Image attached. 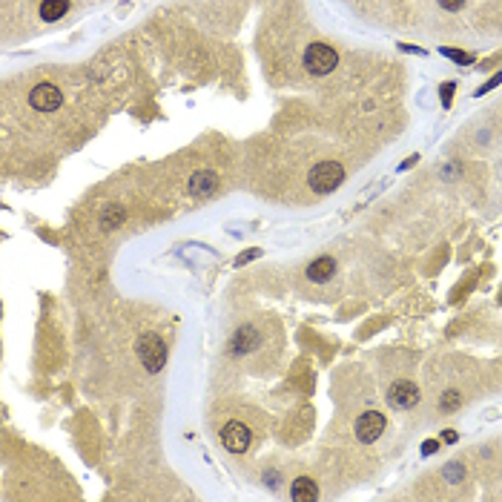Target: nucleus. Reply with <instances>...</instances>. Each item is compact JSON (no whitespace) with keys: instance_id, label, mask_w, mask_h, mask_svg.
<instances>
[{"instance_id":"nucleus-13","label":"nucleus","mask_w":502,"mask_h":502,"mask_svg":"<svg viewBox=\"0 0 502 502\" xmlns=\"http://www.w3.org/2000/svg\"><path fill=\"white\" fill-rule=\"evenodd\" d=\"M459 402H462V396L456 393V391H448L445 396H442V411H454V408H459Z\"/></svg>"},{"instance_id":"nucleus-2","label":"nucleus","mask_w":502,"mask_h":502,"mask_svg":"<svg viewBox=\"0 0 502 502\" xmlns=\"http://www.w3.org/2000/svg\"><path fill=\"white\" fill-rule=\"evenodd\" d=\"M342 181H344V167L339 161H319L310 169V178H307L313 192H333Z\"/></svg>"},{"instance_id":"nucleus-10","label":"nucleus","mask_w":502,"mask_h":502,"mask_svg":"<svg viewBox=\"0 0 502 502\" xmlns=\"http://www.w3.org/2000/svg\"><path fill=\"white\" fill-rule=\"evenodd\" d=\"M333 273H336V261L327 259V256L324 259H316L310 267H307V279H310V281H327Z\"/></svg>"},{"instance_id":"nucleus-9","label":"nucleus","mask_w":502,"mask_h":502,"mask_svg":"<svg viewBox=\"0 0 502 502\" xmlns=\"http://www.w3.org/2000/svg\"><path fill=\"white\" fill-rule=\"evenodd\" d=\"M256 347H259V333L253 331V327H241V331L236 333V339H233V353L241 356V353L256 351Z\"/></svg>"},{"instance_id":"nucleus-4","label":"nucleus","mask_w":502,"mask_h":502,"mask_svg":"<svg viewBox=\"0 0 502 502\" xmlns=\"http://www.w3.org/2000/svg\"><path fill=\"white\" fill-rule=\"evenodd\" d=\"M29 104H32V109H37V112H55L57 106L64 104V95H61V89L52 86V84H37V86L29 92Z\"/></svg>"},{"instance_id":"nucleus-19","label":"nucleus","mask_w":502,"mask_h":502,"mask_svg":"<svg viewBox=\"0 0 502 502\" xmlns=\"http://www.w3.org/2000/svg\"><path fill=\"white\" fill-rule=\"evenodd\" d=\"M442 436H445V442H456V431H445Z\"/></svg>"},{"instance_id":"nucleus-6","label":"nucleus","mask_w":502,"mask_h":502,"mask_svg":"<svg viewBox=\"0 0 502 502\" xmlns=\"http://www.w3.org/2000/svg\"><path fill=\"white\" fill-rule=\"evenodd\" d=\"M384 425H388V422H384V413L368 411V413H362L356 419V436L362 442H376L382 436V431H384Z\"/></svg>"},{"instance_id":"nucleus-3","label":"nucleus","mask_w":502,"mask_h":502,"mask_svg":"<svg viewBox=\"0 0 502 502\" xmlns=\"http://www.w3.org/2000/svg\"><path fill=\"white\" fill-rule=\"evenodd\" d=\"M336 64H339V55H336L333 46H327V44H310V46L304 49V69L307 72L327 75V72L336 69Z\"/></svg>"},{"instance_id":"nucleus-5","label":"nucleus","mask_w":502,"mask_h":502,"mask_svg":"<svg viewBox=\"0 0 502 502\" xmlns=\"http://www.w3.org/2000/svg\"><path fill=\"white\" fill-rule=\"evenodd\" d=\"M221 445L233 454H244L250 448V428L241 422H227L221 428Z\"/></svg>"},{"instance_id":"nucleus-18","label":"nucleus","mask_w":502,"mask_h":502,"mask_svg":"<svg viewBox=\"0 0 502 502\" xmlns=\"http://www.w3.org/2000/svg\"><path fill=\"white\" fill-rule=\"evenodd\" d=\"M436 448H439V445H436V442H425V445H422V454H434Z\"/></svg>"},{"instance_id":"nucleus-15","label":"nucleus","mask_w":502,"mask_h":502,"mask_svg":"<svg viewBox=\"0 0 502 502\" xmlns=\"http://www.w3.org/2000/svg\"><path fill=\"white\" fill-rule=\"evenodd\" d=\"M439 3H442V9L456 12V9H462V6H465V0H439Z\"/></svg>"},{"instance_id":"nucleus-12","label":"nucleus","mask_w":502,"mask_h":502,"mask_svg":"<svg viewBox=\"0 0 502 502\" xmlns=\"http://www.w3.org/2000/svg\"><path fill=\"white\" fill-rule=\"evenodd\" d=\"M69 9V0H44L41 3V17L44 21H57V17H64Z\"/></svg>"},{"instance_id":"nucleus-1","label":"nucleus","mask_w":502,"mask_h":502,"mask_svg":"<svg viewBox=\"0 0 502 502\" xmlns=\"http://www.w3.org/2000/svg\"><path fill=\"white\" fill-rule=\"evenodd\" d=\"M138 359L149 373H158L167 364V344L158 333H144L138 339Z\"/></svg>"},{"instance_id":"nucleus-11","label":"nucleus","mask_w":502,"mask_h":502,"mask_svg":"<svg viewBox=\"0 0 502 502\" xmlns=\"http://www.w3.org/2000/svg\"><path fill=\"white\" fill-rule=\"evenodd\" d=\"M290 496H293V499H307V502H310V499H319V485H316L310 476H301V479L293 482Z\"/></svg>"},{"instance_id":"nucleus-16","label":"nucleus","mask_w":502,"mask_h":502,"mask_svg":"<svg viewBox=\"0 0 502 502\" xmlns=\"http://www.w3.org/2000/svg\"><path fill=\"white\" fill-rule=\"evenodd\" d=\"M451 95H454V84H445L442 86V104L451 106Z\"/></svg>"},{"instance_id":"nucleus-7","label":"nucleus","mask_w":502,"mask_h":502,"mask_svg":"<svg viewBox=\"0 0 502 502\" xmlns=\"http://www.w3.org/2000/svg\"><path fill=\"white\" fill-rule=\"evenodd\" d=\"M388 402H391V408H396V411L413 408V405L419 402L416 384H411V382H393L391 391H388Z\"/></svg>"},{"instance_id":"nucleus-14","label":"nucleus","mask_w":502,"mask_h":502,"mask_svg":"<svg viewBox=\"0 0 502 502\" xmlns=\"http://www.w3.org/2000/svg\"><path fill=\"white\" fill-rule=\"evenodd\" d=\"M496 84H502V72H499V75H494V78H491L485 86H479V89H476V95H485V92H491Z\"/></svg>"},{"instance_id":"nucleus-8","label":"nucleus","mask_w":502,"mask_h":502,"mask_svg":"<svg viewBox=\"0 0 502 502\" xmlns=\"http://www.w3.org/2000/svg\"><path fill=\"white\" fill-rule=\"evenodd\" d=\"M216 184H219L216 172L201 169V172H196V176L189 178V192H192V196H210V192L216 189Z\"/></svg>"},{"instance_id":"nucleus-17","label":"nucleus","mask_w":502,"mask_h":502,"mask_svg":"<svg viewBox=\"0 0 502 502\" xmlns=\"http://www.w3.org/2000/svg\"><path fill=\"white\" fill-rule=\"evenodd\" d=\"M445 55L456 57V61H459V64H471V55H462V52H445Z\"/></svg>"}]
</instances>
